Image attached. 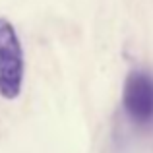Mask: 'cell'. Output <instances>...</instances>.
<instances>
[{
  "mask_svg": "<svg viewBox=\"0 0 153 153\" xmlns=\"http://www.w3.org/2000/svg\"><path fill=\"white\" fill-rule=\"evenodd\" d=\"M23 49L10 19L0 18V95L8 101L18 99L23 85Z\"/></svg>",
  "mask_w": 153,
  "mask_h": 153,
  "instance_id": "6da1fadb",
  "label": "cell"
},
{
  "mask_svg": "<svg viewBox=\"0 0 153 153\" xmlns=\"http://www.w3.org/2000/svg\"><path fill=\"white\" fill-rule=\"evenodd\" d=\"M122 107L128 120L142 130L153 128V74L134 70L122 87Z\"/></svg>",
  "mask_w": 153,
  "mask_h": 153,
  "instance_id": "7a4b0ae2",
  "label": "cell"
}]
</instances>
